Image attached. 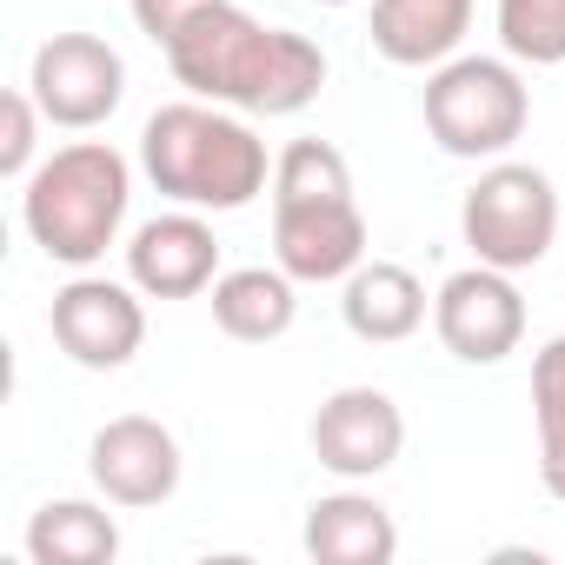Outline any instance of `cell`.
Wrapping results in <instances>:
<instances>
[{"mask_svg":"<svg viewBox=\"0 0 565 565\" xmlns=\"http://www.w3.org/2000/svg\"><path fill=\"white\" fill-rule=\"evenodd\" d=\"M173 81L193 100L233 107V114H300L327 87V54L294 34V28H266L233 0H206V8L160 47Z\"/></svg>","mask_w":565,"mask_h":565,"instance_id":"cell-1","label":"cell"},{"mask_svg":"<svg viewBox=\"0 0 565 565\" xmlns=\"http://www.w3.org/2000/svg\"><path fill=\"white\" fill-rule=\"evenodd\" d=\"M140 173L173 200L200 213H239L266 193V140L246 127V114L213 100H167L140 127Z\"/></svg>","mask_w":565,"mask_h":565,"instance_id":"cell-2","label":"cell"},{"mask_svg":"<svg viewBox=\"0 0 565 565\" xmlns=\"http://www.w3.org/2000/svg\"><path fill=\"white\" fill-rule=\"evenodd\" d=\"M127 200H134V167L120 147L107 140H74L61 153H47L28 180H21V226L28 239L54 259L87 273L94 259H107V246L127 226Z\"/></svg>","mask_w":565,"mask_h":565,"instance_id":"cell-3","label":"cell"},{"mask_svg":"<svg viewBox=\"0 0 565 565\" xmlns=\"http://www.w3.org/2000/svg\"><path fill=\"white\" fill-rule=\"evenodd\" d=\"M532 120V94L512 54H452L426 81V134L452 160H505Z\"/></svg>","mask_w":565,"mask_h":565,"instance_id":"cell-4","label":"cell"},{"mask_svg":"<svg viewBox=\"0 0 565 565\" xmlns=\"http://www.w3.org/2000/svg\"><path fill=\"white\" fill-rule=\"evenodd\" d=\"M459 233L472 246L479 266H499V273H525L552 253L558 239V186L545 167H525V160H492L466 206H459Z\"/></svg>","mask_w":565,"mask_h":565,"instance_id":"cell-5","label":"cell"},{"mask_svg":"<svg viewBox=\"0 0 565 565\" xmlns=\"http://www.w3.org/2000/svg\"><path fill=\"white\" fill-rule=\"evenodd\" d=\"M28 94L41 100L47 127L87 134V127H100V120L120 114V100H127V61L100 34H54V41L34 47Z\"/></svg>","mask_w":565,"mask_h":565,"instance_id":"cell-6","label":"cell"},{"mask_svg":"<svg viewBox=\"0 0 565 565\" xmlns=\"http://www.w3.org/2000/svg\"><path fill=\"white\" fill-rule=\"evenodd\" d=\"M54 347L87 366V373H120L140 347H147V307L134 279H100V273H74L54 294Z\"/></svg>","mask_w":565,"mask_h":565,"instance_id":"cell-7","label":"cell"},{"mask_svg":"<svg viewBox=\"0 0 565 565\" xmlns=\"http://www.w3.org/2000/svg\"><path fill=\"white\" fill-rule=\"evenodd\" d=\"M433 333L466 366H499L505 353H519V340H525V300L512 287V273L479 266V259L466 273H452L446 287H439V300H433Z\"/></svg>","mask_w":565,"mask_h":565,"instance_id":"cell-8","label":"cell"},{"mask_svg":"<svg viewBox=\"0 0 565 565\" xmlns=\"http://www.w3.org/2000/svg\"><path fill=\"white\" fill-rule=\"evenodd\" d=\"M87 479L100 486L107 505H127V512L167 505L180 492V439L160 419H147V413H120V419H107L94 433Z\"/></svg>","mask_w":565,"mask_h":565,"instance_id":"cell-9","label":"cell"},{"mask_svg":"<svg viewBox=\"0 0 565 565\" xmlns=\"http://www.w3.org/2000/svg\"><path fill=\"white\" fill-rule=\"evenodd\" d=\"M273 259L287 266L300 287L347 279L366 259V213L353 193L327 200H273Z\"/></svg>","mask_w":565,"mask_h":565,"instance_id":"cell-10","label":"cell"},{"mask_svg":"<svg viewBox=\"0 0 565 565\" xmlns=\"http://www.w3.org/2000/svg\"><path fill=\"white\" fill-rule=\"evenodd\" d=\"M406 446V413L380 386H340L313 413V459L340 479H380Z\"/></svg>","mask_w":565,"mask_h":565,"instance_id":"cell-11","label":"cell"},{"mask_svg":"<svg viewBox=\"0 0 565 565\" xmlns=\"http://www.w3.org/2000/svg\"><path fill=\"white\" fill-rule=\"evenodd\" d=\"M127 279L147 300H193L220 279V239L200 220V206L153 213L127 239Z\"/></svg>","mask_w":565,"mask_h":565,"instance_id":"cell-12","label":"cell"},{"mask_svg":"<svg viewBox=\"0 0 565 565\" xmlns=\"http://www.w3.org/2000/svg\"><path fill=\"white\" fill-rule=\"evenodd\" d=\"M340 287H347L340 313H347L353 340H366V347H399L426 327V287L399 259H360Z\"/></svg>","mask_w":565,"mask_h":565,"instance_id":"cell-13","label":"cell"},{"mask_svg":"<svg viewBox=\"0 0 565 565\" xmlns=\"http://www.w3.org/2000/svg\"><path fill=\"white\" fill-rule=\"evenodd\" d=\"M307 558L313 565H393L399 525L373 492H327L307 505Z\"/></svg>","mask_w":565,"mask_h":565,"instance_id":"cell-14","label":"cell"},{"mask_svg":"<svg viewBox=\"0 0 565 565\" xmlns=\"http://www.w3.org/2000/svg\"><path fill=\"white\" fill-rule=\"evenodd\" d=\"M300 313V279L287 266H233L213 279V327L239 347H273Z\"/></svg>","mask_w":565,"mask_h":565,"instance_id":"cell-15","label":"cell"},{"mask_svg":"<svg viewBox=\"0 0 565 565\" xmlns=\"http://www.w3.org/2000/svg\"><path fill=\"white\" fill-rule=\"evenodd\" d=\"M472 34V0H373V47L393 67H439Z\"/></svg>","mask_w":565,"mask_h":565,"instance_id":"cell-16","label":"cell"},{"mask_svg":"<svg viewBox=\"0 0 565 565\" xmlns=\"http://www.w3.org/2000/svg\"><path fill=\"white\" fill-rule=\"evenodd\" d=\"M120 525L94 499H47L28 519V558L34 565H114Z\"/></svg>","mask_w":565,"mask_h":565,"instance_id":"cell-17","label":"cell"},{"mask_svg":"<svg viewBox=\"0 0 565 565\" xmlns=\"http://www.w3.org/2000/svg\"><path fill=\"white\" fill-rule=\"evenodd\" d=\"M532 419H539V479L565 505V333L532 353Z\"/></svg>","mask_w":565,"mask_h":565,"instance_id":"cell-18","label":"cell"},{"mask_svg":"<svg viewBox=\"0 0 565 565\" xmlns=\"http://www.w3.org/2000/svg\"><path fill=\"white\" fill-rule=\"evenodd\" d=\"M499 47L525 67H565V0H499Z\"/></svg>","mask_w":565,"mask_h":565,"instance_id":"cell-19","label":"cell"},{"mask_svg":"<svg viewBox=\"0 0 565 565\" xmlns=\"http://www.w3.org/2000/svg\"><path fill=\"white\" fill-rule=\"evenodd\" d=\"M41 100L28 87H14L8 100H0V173L8 180H28L34 173V147H41Z\"/></svg>","mask_w":565,"mask_h":565,"instance_id":"cell-20","label":"cell"},{"mask_svg":"<svg viewBox=\"0 0 565 565\" xmlns=\"http://www.w3.org/2000/svg\"><path fill=\"white\" fill-rule=\"evenodd\" d=\"M127 8H134V21H140V34L153 41V47H167L200 8H206V0H127Z\"/></svg>","mask_w":565,"mask_h":565,"instance_id":"cell-21","label":"cell"},{"mask_svg":"<svg viewBox=\"0 0 565 565\" xmlns=\"http://www.w3.org/2000/svg\"><path fill=\"white\" fill-rule=\"evenodd\" d=\"M320 8H353V0H320Z\"/></svg>","mask_w":565,"mask_h":565,"instance_id":"cell-22","label":"cell"}]
</instances>
